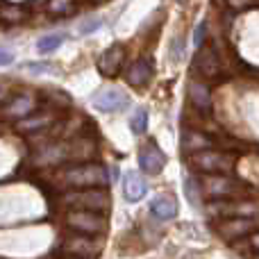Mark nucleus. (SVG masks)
<instances>
[{
	"label": "nucleus",
	"mask_w": 259,
	"mask_h": 259,
	"mask_svg": "<svg viewBox=\"0 0 259 259\" xmlns=\"http://www.w3.org/2000/svg\"><path fill=\"white\" fill-rule=\"evenodd\" d=\"M191 166L202 175H232L237 168V155L211 146L191 152Z\"/></svg>",
	"instance_id": "nucleus-1"
},
{
	"label": "nucleus",
	"mask_w": 259,
	"mask_h": 259,
	"mask_svg": "<svg viewBox=\"0 0 259 259\" xmlns=\"http://www.w3.org/2000/svg\"><path fill=\"white\" fill-rule=\"evenodd\" d=\"M62 180L68 187L87 189V187H107L109 175L103 164H91V161H82V164L68 166L62 173Z\"/></svg>",
	"instance_id": "nucleus-2"
},
{
	"label": "nucleus",
	"mask_w": 259,
	"mask_h": 259,
	"mask_svg": "<svg viewBox=\"0 0 259 259\" xmlns=\"http://www.w3.org/2000/svg\"><path fill=\"white\" fill-rule=\"evenodd\" d=\"M198 184H200V191L211 200H232V198L243 196L248 189L234 175H202Z\"/></svg>",
	"instance_id": "nucleus-3"
},
{
	"label": "nucleus",
	"mask_w": 259,
	"mask_h": 259,
	"mask_svg": "<svg viewBox=\"0 0 259 259\" xmlns=\"http://www.w3.org/2000/svg\"><path fill=\"white\" fill-rule=\"evenodd\" d=\"M64 202L71 205L73 209H87V211H109L112 207V198H109L105 187H87L71 191L68 196H64Z\"/></svg>",
	"instance_id": "nucleus-4"
},
{
	"label": "nucleus",
	"mask_w": 259,
	"mask_h": 259,
	"mask_svg": "<svg viewBox=\"0 0 259 259\" xmlns=\"http://www.w3.org/2000/svg\"><path fill=\"white\" fill-rule=\"evenodd\" d=\"M66 225L80 234H89V237H98L107 230V221L98 211H87V209H73L66 214Z\"/></svg>",
	"instance_id": "nucleus-5"
},
{
	"label": "nucleus",
	"mask_w": 259,
	"mask_h": 259,
	"mask_svg": "<svg viewBox=\"0 0 259 259\" xmlns=\"http://www.w3.org/2000/svg\"><path fill=\"white\" fill-rule=\"evenodd\" d=\"M207 214L209 219H230V216H246V219H257L259 216V207L255 202L248 200H214L207 205Z\"/></svg>",
	"instance_id": "nucleus-6"
},
{
	"label": "nucleus",
	"mask_w": 259,
	"mask_h": 259,
	"mask_svg": "<svg viewBox=\"0 0 259 259\" xmlns=\"http://www.w3.org/2000/svg\"><path fill=\"white\" fill-rule=\"evenodd\" d=\"M196 73L207 82H216L223 77V62H221L219 53L211 46L202 44L196 53Z\"/></svg>",
	"instance_id": "nucleus-7"
},
{
	"label": "nucleus",
	"mask_w": 259,
	"mask_h": 259,
	"mask_svg": "<svg viewBox=\"0 0 259 259\" xmlns=\"http://www.w3.org/2000/svg\"><path fill=\"white\" fill-rule=\"evenodd\" d=\"M216 230L223 239L228 241H237V239H243L257 230V219H246V216H230V219H221L216 223Z\"/></svg>",
	"instance_id": "nucleus-8"
},
{
	"label": "nucleus",
	"mask_w": 259,
	"mask_h": 259,
	"mask_svg": "<svg viewBox=\"0 0 259 259\" xmlns=\"http://www.w3.org/2000/svg\"><path fill=\"white\" fill-rule=\"evenodd\" d=\"M64 252L68 257L75 259H94L98 255V241L89 234H73V237L64 239Z\"/></svg>",
	"instance_id": "nucleus-9"
},
{
	"label": "nucleus",
	"mask_w": 259,
	"mask_h": 259,
	"mask_svg": "<svg viewBox=\"0 0 259 259\" xmlns=\"http://www.w3.org/2000/svg\"><path fill=\"white\" fill-rule=\"evenodd\" d=\"M139 166L146 170L148 175H157L164 170L166 166V155L157 143H143L139 148Z\"/></svg>",
	"instance_id": "nucleus-10"
},
{
	"label": "nucleus",
	"mask_w": 259,
	"mask_h": 259,
	"mask_svg": "<svg viewBox=\"0 0 259 259\" xmlns=\"http://www.w3.org/2000/svg\"><path fill=\"white\" fill-rule=\"evenodd\" d=\"M123 62H125V50L123 46H109L98 59V71L100 75L105 77H116L123 68Z\"/></svg>",
	"instance_id": "nucleus-11"
},
{
	"label": "nucleus",
	"mask_w": 259,
	"mask_h": 259,
	"mask_svg": "<svg viewBox=\"0 0 259 259\" xmlns=\"http://www.w3.org/2000/svg\"><path fill=\"white\" fill-rule=\"evenodd\" d=\"M189 100L200 114H211V109H214L211 91L200 77H191V82H189Z\"/></svg>",
	"instance_id": "nucleus-12"
},
{
	"label": "nucleus",
	"mask_w": 259,
	"mask_h": 259,
	"mask_svg": "<svg viewBox=\"0 0 259 259\" xmlns=\"http://www.w3.org/2000/svg\"><path fill=\"white\" fill-rule=\"evenodd\" d=\"M94 107L98 112H116V109H125L127 107V96L121 94L118 89H103L94 96Z\"/></svg>",
	"instance_id": "nucleus-13"
},
{
	"label": "nucleus",
	"mask_w": 259,
	"mask_h": 259,
	"mask_svg": "<svg viewBox=\"0 0 259 259\" xmlns=\"http://www.w3.org/2000/svg\"><path fill=\"white\" fill-rule=\"evenodd\" d=\"M150 77H152V59H150V57H139V59H134V62L127 66V71H125L127 84L137 87V89L146 87L148 82H150Z\"/></svg>",
	"instance_id": "nucleus-14"
},
{
	"label": "nucleus",
	"mask_w": 259,
	"mask_h": 259,
	"mask_svg": "<svg viewBox=\"0 0 259 259\" xmlns=\"http://www.w3.org/2000/svg\"><path fill=\"white\" fill-rule=\"evenodd\" d=\"M34 96L32 94H16L14 98H9V103L5 105V116L12 121H21L27 114L34 112Z\"/></svg>",
	"instance_id": "nucleus-15"
},
{
	"label": "nucleus",
	"mask_w": 259,
	"mask_h": 259,
	"mask_svg": "<svg viewBox=\"0 0 259 259\" xmlns=\"http://www.w3.org/2000/svg\"><path fill=\"white\" fill-rule=\"evenodd\" d=\"M50 123H53V112H48V109H34V112L27 114L25 118L16 121V130L23 134H34V132H39V130L48 127Z\"/></svg>",
	"instance_id": "nucleus-16"
},
{
	"label": "nucleus",
	"mask_w": 259,
	"mask_h": 259,
	"mask_svg": "<svg viewBox=\"0 0 259 259\" xmlns=\"http://www.w3.org/2000/svg\"><path fill=\"white\" fill-rule=\"evenodd\" d=\"M123 193H125V200L130 202H139L146 198L148 193V184L137 170H127L125 178H123Z\"/></svg>",
	"instance_id": "nucleus-17"
},
{
	"label": "nucleus",
	"mask_w": 259,
	"mask_h": 259,
	"mask_svg": "<svg viewBox=\"0 0 259 259\" xmlns=\"http://www.w3.org/2000/svg\"><path fill=\"white\" fill-rule=\"evenodd\" d=\"M150 211L155 219L159 221H170L178 216V200L170 196H157L155 200L150 202Z\"/></svg>",
	"instance_id": "nucleus-18"
},
{
	"label": "nucleus",
	"mask_w": 259,
	"mask_h": 259,
	"mask_svg": "<svg viewBox=\"0 0 259 259\" xmlns=\"http://www.w3.org/2000/svg\"><path fill=\"white\" fill-rule=\"evenodd\" d=\"M25 21V12L18 5H3L0 7V23L3 25H18Z\"/></svg>",
	"instance_id": "nucleus-19"
},
{
	"label": "nucleus",
	"mask_w": 259,
	"mask_h": 259,
	"mask_svg": "<svg viewBox=\"0 0 259 259\" xmlns=\"http://www.w3.org/2000/svg\"><path fill=\"white\" fill-rule=\"evenodd\" d=\"M211 146H214L211 139L207 137V134H202V132H189L187 137H184V148H187L189 152L205 150V148H211Z\"/></svg>",
	"instance_id": "nucleus-20"
},
{
	"label": "nucleus",
	"mask_w": 259,
	"mask_h": 259,
	"mask_svg": "<svg viewBox=\"0 0 259 259\" xmlns=\"http://www.w3.org/2000/svg\"><path fill=\"white\" fill-rule=\"evenodd\" d=\"M62 44H64V34H46L39 39L36 48H39L41 55H48V53H55Z\"/></svg>",
	"instance_id": "nucleus-21"
},
{
	"label": "nucleus",
	"mask_w": 259,
	"mask_h": 259,
	"mask_svg": "<svg viewBox=\"0 0 259 259\" xmlns=\"http://www.w3.org/2000/svg\"><path fill=\"white\" fill-rule=\"evenodd\" d=\"M130 130H132L137 137L146 134V130H148V112L143 107H139L137 112L132 114V118H130Z\"/></svg>",
	"instance_id": "nucleus-22"
},
{
	"label": "nucleus",
	"mask_w": 259,
	"mask_h": 259,
	"mask_svg": "<svg viewBox=\"0 0 259 259\" xmlns=\"http://www.w3.org/2000/svg\"><path fill=\"white\" fill-rule=\"evenodd\" d=\"M184 191H187V200H189V205L191 207H196V209H200V184L196 182L193 178H187L184 180Z\"/></svg>",
	"instance_id": "nucleus-23"
},
{
	"label": "nucleus",
	"mask_w": 259,
	"mask_h": 259,
	"mask_svg": "<svg viewBox=\"0 0 259 259\" xmlns=\"http://www.w3.org/2000/svg\"><path fill=\"white\" fill-rule=\"evenodd\" d=\"M73 7H75V0H50L48 3L50 14H68Z\"/></svg>",
	"instance_id": "nucleus-24"
},
{
	"label": "nucleus",
	"mask_w": 259,
	"mask_h": 259,
	"mask_svg": "<svg viewBox=\"0 0 259 259\" xmlns=\"http://www.w3.org/2000/svg\"><path fill=\"white\" fill-rule=\"evenodd\" d=\"M205 34H207V23L200 21L196 25V30H193V48H196V50L205 44Z\"/></svg>",
	"instance_id": "nucleus-25"
},
{
	"label": "nucleus",
	"mask_w": 259,
	"mask_h": 259,
	"mask_svg": "<svg viewBox=\"0 0 259 259\" xmlns=\"http://www.w3.org/2000/svg\"><path fill=\"white\" fill-rule=\"evenodd\" d=\"M105 23L100 21V18H94V21H87V23H82V27H80V34H94L98 27H103Z\"/></svg>",
	"instance_id": "nucleus-26"
},
{
	"label": "nucleus",
	"mask_w": 259,
	"mask_h": 259,
	"mask_svg": "<svg viewBox=\"0 0 259 259\" xmlns=\"http://www.w3.org/2000/svg\"><path fill=\"white\" fill-rule=\"evenodd\" d=\"M248 246H250V250L255 252V257L259 259V230H252L250 234H248Z\"/></svg>",
	"instance_id": "nucleus-27"
},
{
	"label": "nucleus",
	"mask_w": 259,
	"mask_h": 259,
	"mask_svg": "<svg viewBox=\"0 0 259 259\" xmlns=\"http://www.w3.org/2000/svg\"><path fill=\"white\" fill-rule=\"evenodd\" d=\"M27 71H30V73H50V66H48V64L32 62V64H27Z\"/></svg>",
	"instance_id": "nucleus-28"
},
{
	"label": "nucleus",
	"mask_w": 259,
	"mask_h": 259,
	"mask_svg": "<svg viewBox=\"0 0 259 259\" xmlns=\"http://www.w3.org/2000/svg\"><path fill=\"white\" fill-rule=\"evenodd\" d=\"M170 57H173L175 62H180V59H182V39H175L173 41V53H170Z\"/></svg>",
	"instance_id": "nucleus-29"
},
{
	"label": "nucleus",
	"mask_w": 259,
	"mask_h": 259,
	"mask_svg": "<svg viewBox=\"0 0 259 259\" xmlns=\"http://www.w3.org/2000/svg\"><path fill=\"white\" fill-rule=\"evenodd\" d=\"M12 62H14V55L7 48H0V64H12Z\"/></svg>",
	"instance_id": "nucleus-30"
},
{
	"label": "nucleus",
	"mask_w": 259,
	"mask_h": 259,
	"mask_svg": "<svg viewBox=\"0 0 259 259\" xmlns=\"http://www.w3.org/2000/svg\"><path fill=\"white\" fill-rule=\"evenodd\" d=\"M248 3H250V0H228V5L232 9H241V7H246Z\"/></svg>",
	"instance_id": "nucleus-31"
},
{
	"label": "nucleus",
	"mask_w": 259,
	"mask_h": 259,
	"mask_svg": "<svg viewBox=\"0 0 259 259\" xmlns=\"http://www.w3.org/2000/svg\"><path fill=\"white\" fill-rule=\"evenodd\" d=\"M5 98H7V87L0 82V103H5Z\"/></svg>",
	"instance_id": "nucleus-32"
},
{
	"label": "nucleus",
	"mask_w": 259,
	"mask_h": 259,
	"mask_svg": "<svg viewBox=\"0 0 259 259\" xmlns=\"http://www.w3.org/2000/svg\"><path fill=\"white\" fill-rule=\"evenodd\" d=\"M66 259H75V257H66Z\"/></svg>",
	"instance_id": "nucleus-33"
}]
</instances>
